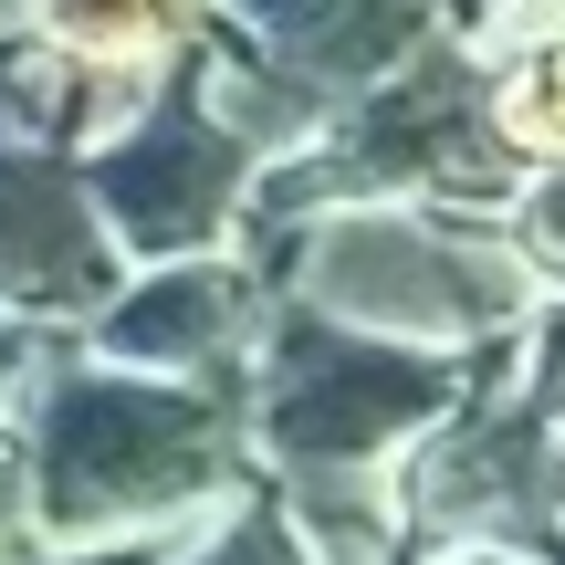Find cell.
<instances>
[{
	"instance_id": "cell-5",
	"label": "cell",
	"mask_w": 565,
	"mask_h": 565,
	"mask_svg": "<svg viewBox=\"0 0 565 565\" xmlns=\"http://www.w3.org/2000/svg\"><path fill=\"white\" fill-rule=\"evenodd\" d=\"M105 294H116V242L84 200V168L53 137H21L0 116V303L84 315Z\"/></svg>"
},
{
	"instance_id": "cell-12",
	"label": "cell",
	"mask_w": 565,
	"mask_h": 565,
	"mask_svg": "<svg viewBox=\"0 0 565 565\" xmlns=\"http://www.w3.org/2000/svg\"><path fill=\"white\" fill-rule=\"evenodd\" d=\"M200 565H294V545H282L273 524H242V534H231V545H210Z\"/></svg>"
},
{
	"instance_id": "cell-2",
	"label": "cell",
	"mask_w": 565,
	"mask_h": 565,
	"mask_svg": "<svg viewBox=\"0 0 565 565\" xmlns=\"http://www.w3.org/2000/svg\"><path fill=\"white\" fill-rule=\"evenodd\" d=\"M221 471H231V419L200 387L137 377V366H84L42 408L32 503L63 534H95V524H137V513L189 503Z\"/></svg>"
},
{
	"instance_id": "cell-6",
	"label": "cell",
	"mask_w": 565,
	"mask_h": 565,
	"mask_svg": "<svg viewBox=\"0 0 565 565\" xmlns=\"http://www.w3.org/2000/svg\"><path fill=\"white\" fill-rule=\"evenodd\" d=\"M231 11H242V53L282 74L315 116H335L440 32V0H231Z\"/></svg>"
},
{
	"instance_id": "cell-3",
	"label": "cell",
	"mask_w": 565,
	"mask_h": 565,
	"mask_svg": "<svg viewBox=\"0 0 565 565\" xmlns=\"http://www.w3.org/2000/svg\"><path fill=\"white\" fill-rule=\"evenodd\" d=\"M252 147L210 116L200 74H168L158 95H137L84 158V200H95L105 242L147 252V263H179V252H210L231 221L252 210Z\"/></svg>"
},
{
	"instance_id": "cell-9",
	"label": "cell",
	"mask_w": 565,
	"mask_h": 565,
	"mask_svg": "<svg viewBox=\"0 0 565 565\" xmlns=\"http://www.w3.org/2000/svg\"><path fill=\"white\" fill-rule=\"evenodd\" d=\"M482 116L503 158H565V21H534L503 63L482 74Z\"/></svg>"
},
{
	"instance_id": "cell-1",
	"label": "cell",
	"mask_w": 565,
	"mask_h": 565,
	"mask_svg": "<svg viewBox=\"0 0 565 565\" xmlns=\"http://www.w3.org/2000/svg\"><path fill=\"white\" fill-rule=\"evenodd\" d=\"M303 282V315H335L356 335H398V345H461V335H503L524 315V263L492 231H461L440 210L408 200H324L282 231Z\"/></svg>"
},
{
	"instance_id": "cell-10",
	"label": "cell",
	"mask_w": 565,
	"mask_h": 565,
	"mask_svg": "<svg viewBox=\"0 0 565 565\" xmlns=\"http://www.w3.org/2000/svg\"><path fill=\"white\" fill-rule=\"evenodd\" d=\"M513 263L565 282V158H555L545 179L524 189V200H513Z\"/></svg>"
},
{
	"instance_id": "cell-13",
	"label": "cell",
	"mask_w": 565,
	"mask_h": 565,
	"mask_svg": "<svg viewBox=\"0 0 565 565\" xmlns=\"http://www.w3.org/2000/svg\"><path fill=\"white\" fill-rule=\"evenodd\" d=\"M534 366H545V398L565 408V315H545V345H534Z\"/></svg>"
},
{
	"instance_id": "cell-11",
	"label": "cell",
	"mask_w": 565,
	"mask_h": 565,
	"mask_svg": "<svg viewBox=\"0 0 565 565\" xmlns=\"http://www.w3.org/2000/svg\"><path fill=\"white\" fill-rule=\"evenodd\" d=\"M21 513H32V450H21L11 429H0V545L21 534Z\"/></svg>"
},
{
	"instance_id": "cell-7",
	"label": "cell",
	"mask_w": 565,
	"mask_h": 565,
	"mask_svg": "<svg viewBox=\"0 0 565 565\" xmlns=\"http://www.w3.org/2000/svg\"><path fill=\"white\" fill-rule=\"evenodd\" d=\"M242 324H252V273L200 263V252H179L147 282H116L95 303V335L116 366H210L221 345H242Z\"/></svg>"
},
{
	"instance_id": "cell-15",
	"label": "cell",
	"mask_w": 565,
	"mask_h": 565,
	"mask_svg": "<svg viewBox=\"0 0 565 565\" xmlns=\"http://www.w3.org/2000/svg\"><path fill=\"white\" fill-rule=\"evenodd\" d=\"M84 565H126V555H84Z\"/></svg>"
},
{
	"instance_id": "cell-14",
	"label": "cell",
	"mask_w": 565,
	"mask_h": 565,
	"mask_svg": "<svg viewBox=\"0 0 565 565\" xmlns=\"http://www.w3.org/2000/svg\"><path fill=\"white\" fill-rule=\"evenodd\" d=\"M482 11H492V21H524V32H534V21H565V0H482Z\"/></svg>"
},
{
	"instance_id": "cell-8",
	"label": "cell",
	"mask_w": 565,
	"mask_h": 565,
	"mask_svg": "<svg viewBox=\"0 0 565 565\" xmlns=\"http://www.w3.org/2000/svg\"><path fill=\"white\" fill-rule=\"evenodd\" d=\"M21 21H32L42 53H63V63L147 74V63L189 53V32L210 21V0H21Z\"/></svg>"
},
{
	"instance_id": "cell-4",
	"label": "cell",
	"mask_w": 565,
	"mask_h": 565,
	"mask_svg": "<svg viewBox=\"0 0 565 565\" xmlns=\"http://www.w3.org/2000/svg\"><path fill=\"white\" fill-rule=\"evenodd\" d=\"M440 408H450V366L419 356V345H398V335H356V324H335V315H294L273 335L263 440L294 471H315V482L366 471L398 429L440 419Z\"/></svg>"
}]
</instances>
